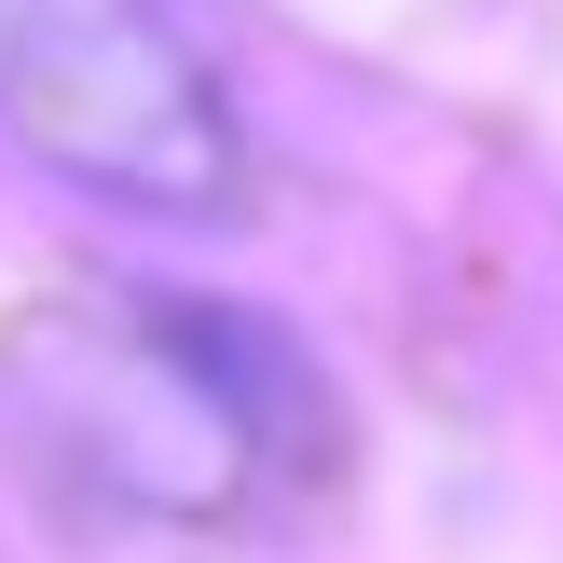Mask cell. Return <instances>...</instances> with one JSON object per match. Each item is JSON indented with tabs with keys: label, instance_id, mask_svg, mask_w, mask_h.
<instances>
[{
	"label": "cell",
	"instance_id": "cell-1",
	"mask_svg": "<svg viewBox=\"0 0 563 563\" xmlns=\"http://www.w3.org/2000/svg\"><path fill=\"white\" fill-rule=\"evenodd\" d=\"M0 137L152 220H220L247 192V124L179 0H0Z\"/></svg>",
	"mask_w": 563,
	"mask_h": 563
}]
</instances>
